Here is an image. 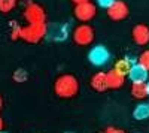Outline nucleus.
Here are the masks:
<instances>
[{"label": "nucleus", "instance_id": "obj_1", "mask_svg": "<svg viewBox=\"0 0 149 133\" xmlns=\"http://www.w3.org/2000/svg\"><path fill=\"white\" fill-rule=\"evenodd\" d=\"M54 91L61 99H72L79 93V81L70 74H63L55 79Z\"/></svg>", "mask_w": 149, "mask_h": 133}, {"label": "nucleus", "instance_id": "obj_2", "mask_svg": "<svg viewBox=\"0 0 149 133\" xmlns=\"http://www.w3.org/2000/svg\"><path fill=\"white\" fill-rule=\"evenodd\" d=\"M46 32H48L46 22H43V24H29V26L21 27L19 38L22 41L29 42V43H37L46 36Z\"/></svg>", "mask_w": 149, "mask_h": 133}, {"label": "nucleus", "instance_id": "obj_3", "mask_svg": "<svg viewBox=\"0 0 149 133\" xmlns=\"http://www.w3.org/2000/svg\"><path fill=\"white\" fill-rule=\"evenodd\" d=\"M24 18L29 24H43L46 21V14H45V9L37 5L34 2H29L24 8V12H22Z\"/></svg>", "mask_w": 149, "mask_h": 133}, {"label": "nucleus", "instance_id": "obj_4", "mask_svg": "<svg viewBox=\"0 0 149 133\" xmlns=\"http://www.w3.org/2000/svg\"><path fill=\"white\" fill-rule=\"evenodd\" d=\"M72 38L81 46L91 45L93 41H94V30H93L91 26H88V24H81V26H78L76 29L73 30Z\"/></svg>", "mask_w": 149, "mask_h": 133}, {"label": "nucleus", "instance_id": "obj_5", "mask_svg": "<svg viewBox=\"0 0 149 133\" xmlns=\"http://www.w3.org/2000/svg\"><path fill=\"white\" fill-rule=\"evenodd\" d=\"M110 58V54L104 45H95L88 52V60L94 66H104Z\"/></svg>", "mask_w": 149, "mask_h": 133}, {"label": "nucleus", "instance_id": "obj_6", "mask_svg": "<svg viewBox=\"0 0 149 133\" xmlns=\"http://www.w3.org/2000/svg\"><path fill=\"white\" fill-rule=\"evenodd\" d=\"M97 14V8L93 2H84L74 6V17L82 22H88L91 21Z\"/></svg>", "mask_w": 149, "mask_h": 133}, {"label": "nucleus", "instance_id": "obj_7", "mask_svg": "<svg viewBox=\"0 0 149 133\" xmlns=\"http://www.w3.org/2000/svg\"><path fill=\"white\" fill-rule=\"evenodd\" d=\"M128 6L125 2L122 0H115L109 8H107V17L113 21H121V20H125L128 17Z\"/></svg>", "mask_w": 149, "mask_h": 133}, {"label": "nucleus", "instance_id": "obj_8", "mask_svg": "<svg viewBox=\"0 0 149 133\" xmlns=\"http://www.w3.org/2000/svg\"><path fill=\"white\" fill-rule=\"evenodd\" d=\"M46 36L52 41H66L67 36H69V26L67 24H60V22H55V24H51V27H48V32H46Z\"/></svg>", "mask_w": 149, "mask_h": 133}, {"label": "nucleus", "instance_id": "obj_9", "mask_svg": "<svg viewBox=\"0 0 149 133\" xmlns=\"http://www.w3.org/2000/svg\"><path fill=\"white\" fill-rule=\"evenodd\" d=\"M131 36H133V41L140 45V46H145L149 43V27L146 24H137L133 32H131Z\"/></svg>", "mask_w": 149, "mask_h": 133}, {"label": "nucleus", "instance_id": "obj_10", "mask_svg": "<svg viewBox=\"0 0 149 133\" xmlns=\"http://www.w3.org/2000/svg\"><path fill=\"white\" fill-rule=\"evenodd\" d=\"M106 75H107V84H109L110 90H118L124 85V82H125V75H122L115 67L110 69L109 72H106Z\"/></svg>", "mask_w": 149, "mask_h": 133}, {"label": "nucleus", "instance_id": "obj_11", "mask_svg": "<svg viewBox=\"0 0 149 133\" xmlns=\"http://www.w3.org/2000/svg\"><path fill=\"white\" fill-rule=\"evenodd\" d=\"M90 84H91V88L94 91H98V93L106 91L109 88L106 72H97V74H94L93 78H91V81H90Z\"/></svg>", "mask_w": 149, "mask_h": 133}, {"label": "nucleus", "instance_id": "obj_12", "mask_svg": "<svg viewBox=\"0 0 149 133\" xmlns=\"http://www.w3.org/2000/svg\"><path fill=\"white\" fill-rule=\"evenodd\" d=\"M148 75H149V70L146 67H143L140 63L133 64L128 72V78L131 82H145L148 79Z\"/></svg>", "mask_w": 149, "mask_h": 133}, {"label": "nucleus", "instance_id": "obj_13", "mask_svg": "<svg viewBox=\"0 0 149 133\" xmlns=\"http://www.w3.org/2000/svg\"><path fill=\"white\" fill-rule=\"evenodd\" d=\"M131 96L136 100H145L146 97H149V85L145 82H133L131 84Z\"/></svg>", "mask_w": 149, "mask_h": 133}, {"label": "nucleus", "instance_id": "obj_14", "mask_svg": "<svg viewBox=\"0 0 149 133\" xmlns=\"http://www.w3.org/2000/svg\"><path fill=\"white\" fill-rule=\"evenodd\" d=\"M133 117L139 121H143V120L149 118V103H139L137 106L134 108L133 111Z\"/></svg>", "mask_w": 149, "mask_h": 133}, {"label": "nucleus", "instance_id": "obj_15", "mask_svg": "<svg viewBox=\"0 0 149 133\" xmlns=\"http://www.w3.org/2000/svg\"><path fill=\"white\" fill-rule=\"evenodd\" d=\"M133 64L134 63L131 62V58H121V60H118V62H116L115 69L118 72H121L122 75H128V72H130V69H131Z\"/></svg>", "mask_w": 149, "mask_h": 133}, {"label": "nucleus", "instance_id": "obj_16", "mask_svg": "<svg viewBox=\"0 0 149 133\" xmlns=\"http://www.w3.org/2000/svg\"><path fill=\"white\" fill-rule=\"evenodd\" d=\"M17 0H0V12L2 14H9L15 9Z\"/></svg>", "mask_w": 149, "mask_h": 133}, {"label": "nucleus", "instance_id": "obj_17", "mask_svg": "<svg viewBox=\"0 0 149 133\" xmlns=\"http://www.w3.org/2000/svg\"><path fill=\"white\" fill-rule=\"evenodd\" d=\"M12 79H14L17 84H22V82H26V81L29 79V74H27V70H26V69H22V67L17 69V70L14 72V75H12Z\"/></svg>", "mask_w": 149, "mask_h": 133}, {"label": "nucleus", "instance_id": "obj_18", "mask_svg": "<svg viewBox=\"0 0 149 133\" xmlns=\"http://www.w3.org/2000/svg\"><path fill=\"white\" fill-rule=\"evenodd\" d=\"M12 26V30H10V39L12 41H17V39H21L19 34H21V26H18L17 22H10Z\"/></svg>", "mask_w": 149, "mask_h": 133}, {"label": "nucleus", "instance_id": "obj_19", "mask_svg": "<svg viewBox=\"0 0 149 133\" xmlns=\"http://www.w3.org/2000/svg\"><path fill=\"white\" fill-rule=\"evenodd\" d=\"M139 63L143 66V67H146L148 70H149V50H145L140 55H139Z\"/></svg>", "mask_w": 149, "mask_h": 133}, {"label": "nucleus", "instance_id": "obj_20", "mask_svg": "<svg viewBox=\"0 0 149 133\" xmlns=\"http://www.w3.org/2000/svg\"><path fill=\"white\" fill-rule=\"evenodd\" d=\"M113 2H115V0H97L98 6H100V8H104V9H107Z\"/></svg>", "mask_w": 149, "mask_h": 133}, {"label": "nucleus", "instance_id": "obj_21", "mask_svg": "<svg viewBox=\"0 0 149 133\" xmlns=\"http://www.w3.org/2000/svg\"><path fill=\"white\" fill-rule=\"evenodd\" d=\"M104 132L106 133H125L122 129H118V127H107Z\"/></svg>", "mask_w": 149, "mask_h": 133}, {"label": "nucleus", "instance_id": "obj_22", "mask_svg": "<svg viewBox=\"0 0 149 133\" xmlns=\"http://www.w3.org/2000/svg\"><path fill=\"white\" fill-rule=\"evenodd\" d=\"M74 5H79V3H84V2H91V0H72Z\"/></svg>", "mask_w": 149, "mask_h": 133}, {"label": "nucleus", "instance_id": "obj_23", "mask_svg": "<svg viewBox=\"0 0 149 133\" xmlns=\"http://www.w3.org/2000/svg\"><path fill=\"white\" fill-rule=\"evenodd\" d=\"M3 127H5V121H3V118H2V115H0V132L3 130Z\"/></svg>", "mask_w": 149, "mask_h": 133}, {"label": "nucleus", "instance_id": "obj_24", "mask_svg": "<svg viewBox=\"0 0 149 133\" xmlns=\"http://www.w3.org/2000/svg\"><path fill=\"white\" fill-rule=\"evenodd\" d=\"M3 109V97H2V94H0V111Z\"/></svg>", "mask_w": 149, "mask_h": 133}, {"label": "nucleus", "instance_id": "obj_25", "mask_svg": "<svg viewBox=\"0 0 149 133\" xmlns=\"http://www.w3.org/2000/svg\"><path fill=\"white\" fill-rule=\"evenodd\" d=\"M0 133H8V132H3V130H2V132H0Z\"/></svg>", "mask_w": 149, "mask_h": 133}, {"label": "nucleus", "instance_id": "obj_26", "mask_svg": "<svg viewBox=\"0 0 149 133\" xmlns=\"http://www.w3.org/2000/svg\"><path fill=\"white\" fill-rule=\"evenodd\" d=\"M98 133H106V132H98Z\"/></svg>", "mask_w": 149, "mask_h": 133}, {"label": "nucleus", "instance_id": "obj_27", "mask_svg": "<svg viewBox=\"0 0 149 133\" xmlns=\"http://www.w3.org/2000/svg\"><path fill=\"white\" fill-rule=\"evenodd\" d=\"M148 85H149V82H148Z\"/></svg>", "mask_w": 149, "mask_h": 133}]
</instances>
